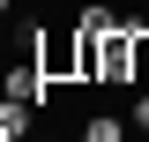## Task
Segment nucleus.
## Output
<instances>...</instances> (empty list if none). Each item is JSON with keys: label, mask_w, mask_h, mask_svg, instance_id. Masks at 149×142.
<instances>
[{"label": "nucleus", "mask_w": 149, "mask_h": 142, "mask_svg": "<svg viewBox=\"0 0 149 142\" xmlns=\"http://www.w3.org/2000/svg\"><path fill=\"white\" fill-rule=\"evenodd\" d=\"M74 45H82V37H37V67H45V82H82Z\"/></svg>", "instance_id": "obj_1"}, {"label": "nucleus", "mask_w": 149, "mask_h": 142, "mask_svg": "<svg viewBox=\"0 0 149 142\" xmlns=\"http://www.w3.org/2000/svg\"><path fill=\"white\" fill-rule=\"evenodd\" d=\"M134 30V90H149V22H127Z\"/></svg>", "instance_id": "obj_2"}, {"label": "nucleus", "mask_w": 149, "mask_h": 142, "mask_svg": "<svg viewBox=\"0 0 149 142\" xmlns=\"http://www.w3.org/2000/svg\"><path fill=\"white\" fill-rule=\"evenodd\" d=\"M82 142H127V120H90Z\"/></svg>", "instance_id": "obj_3"}, {"label": "nucleus", "mask_w": 149, "mask_h": 142, "mask_svg": "<svg viewBox=\"0 0 149 142\" xmlns=\"http://www.w3.org/2000/svg\"><path fill=\"white\" fill-rule=\"evenodd\" d=\"M127 127H134V135H149V90L134 97V112H127Z\"/></svg>", "instance_id": "obj_4"}, {"label": "nucleus", "mask_w": 149, "mask_h": 142, "mask_svg": "<svg viewBox=\"0 0 149 142\" xmlns=\"http://www.w3.org/2000/svg\"><path fill=\"white\" fill-rule=\"evenodd\" d=\"M8 8H15V0H0V22H8Z\"/></svg>", "instance_id": "obj_5"}]
</instances>
